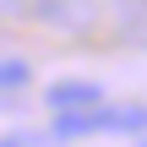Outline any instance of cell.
I'll use <instances>...</instances> for the list:
<instances>
[{
  "instance_id": "cell-1",
  "label": "cell",
  "mask_w": 147,
  "mask_h": 147,
  "mask_svg": "<svg viewBox=\"0 0 147 147\" xmlns=\"http://www.w3.org/2000/svg\"><path fill=\"white\" fill-rule=\"evenodd\" d=\"M104 131H147V104L136 109H76V115H55L49 125V142H82V136H104Z\"/></svg>"
},
{
  "instance_id": "cell-2",
  "label": "cell",
  "mask_w": 147,
  "mask_h": 147,
  "mask_svg": "<svg viewBox=\"0 0 147 147\" xmlns=\"http://www.w3.org/2000/svg\"><path fill=\"white\" fill-rule=\"evenodd\" d=\"M33 22L65 38H82L98 27V0H33Z\"/></svg>"
},
{
  "instance_id": "cell-3",
  "label": "cell",
  "mask_w": 147,
  "mask_h": 147,
  "mask_svg": "<svg viewBox=\"0 0 147 147\" xmlns=\"http://www.w3.org/2000/svg\"><path fill=\"white\" fill-rule=\"evenodd\" d=\"M44 104H49L55 115H76V109H98V104H109V98H104V87L87 82V76H60V82L44 87Z\"/></svg>"
},
{
  "instance_id": "cell-4",
  "label": "cell",
  "mask_w": 147,
  "mask_h": 147,
  "mask_svg": "<svg viewBox=\"0 0 147 147\" xmlns=\"http://www.w3.org/2000/svg\"><path fill=\"white\" fill-rule=\"evenodd\" d=\"M27 76H33V71H27V60H22L16 49H11V55L0 60V87H5V104H11V109H16V98H22Z\"/></svg>"
},
{
  "instance_id": "cell-5",
  "label": "cell",
  "mask_w": 147,
  "mask_h": 147,
  "mask_svg": "<svg viewBox=\"0 0 147 147\" xmlns=\"http://www.w3.org/2000/svg\"><path fill=\"white\" fill-rule=\"evenodd\" d=\"M125 38H131L136 49H147V5L136 11V16H125Z\"/></svg>"
},
{
  "instance_id": "cell-6",
  "label": "cell",
  "mask_w": 147,
  "mask_h": 147,
  "mask_svg": "<svg viewBox=\"0 0 147 147\" xmlns=\"http://www.w3.org/2000/svg\"><path fill=\"white\" fill-rule=\"evenodd\" d=\"M38 142H44V136H33V131H5L0 147H38Z\"/></svg>"
},
{
  "instance_id": "cell-7",
  "label": "cell",
  "mask_w": 147,
  "mask_h": 147,
  "mask_svg": "<svg viewBox=\"0 0 147 147\" xmlns=\"http://www.w3.org/2000/svg\"><path fill=\"white\" fill-rule=\"evenodd\" d=\"M0 5H5V16H22V5H27V0H0Z\"/></svg>"
},
{
  "instance_id": "cell-8",
  "label": "cell",
  "mask_w": 147,
  "mask_h": 147,
  "mask_svg": "<svg viewBox=\"0 0 147 147\" xmlns=\"http://www.w3.org/2000/svg\"><path fill=\"white\" fill-rule=\"evenodd\" d=\"M136 147H147V136H142V142H136Z\"/></svg>"
}]
</instances>
